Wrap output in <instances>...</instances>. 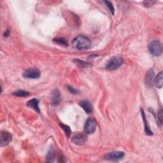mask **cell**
<instances>
[{
  "mask_svg": "<svg viewBox=\"0 0 163 163\" xmlns=\"http://www.w3.org/2000/svg\"><path fill=\"white\" fill-rule=\"evenodd\" d=\"M72 45L78 50H86L91 47V42L87 37L80 35L73 40Z\"/></svg>",
  "mask_w": 163,
  "mask_h": 163,
  "instance_id": "1",
  "label": "cell"
},
{
  "mask_svg": "<svg viewBox=\"0 0 163 163\" xmlns=\"http://www.w3.org/2000/svg\"><path fill=\"white\" fill-rule=\"evenodd\" d=\"M124 63V59L119 56H115L111 58L106 65V70L114 71L119 68Z\"/></svg>",
  "mask_w": 163,
  "mask_h": 163,
  "instance_id": "2",
  "label": "cell"
},
{
  "mask_svg": "<svg viewBox=\"0 0 163 163\" xmlns=\"http://www.w3.org/2000/svg\"><path fill=\"white\" fill-rule=\"evenodd\" d=\"M149 50L152 56L159 57L162 54V44L159 40H154L149 44Z\"/></svg>",
  "mask_w": 163,
  "mask_h": 163,
  "instance_id": "3",
  "label": "cell"
},
{
  "mask_svg": "<svg viewBox=\"0 0 163 163\" xmlns=\"http://www.w3.org/2000/svg\"><path fill=\"white\" fill-rule=\"evenodd\" d=\"M124 152L121 151H113L106 154L104 159L107 161H119L122 159L124 157Z\"/></svg>",
  "mask_w": 163,
  "mask_h": 163,
  "instance_id": "4",
  "label": "cell"
},
{
  "mask_svg": "<svg viewBox=\"0 0 163 163\" xmlns=\"http://www.w3.org/2000/svg\"><path fill=\"white\" fill-rule=\"evenodd\" d=\"M96 122L94 119H88L84 125V131L87 134H92L96 129Z\"/></svg>",
  "mask_w": 163,
  "mask_h": 163,
  "instance_id": "5",
  "label": "cell"
},
{
  "mask_svg": "<svg viewBox=\"0 0 163 163\" xmlns=\"http://www.w3.org/2000/svg\"><path fill=\"white\" fill-rule=\"evenodd\" d=\"M40 72L36 68H29L26 70L23 73V77L29 79H37L40 77Z\"/></svg>",
  "mask_w": 163,
  "mask_h": 163,
  "instance_id": "6",
  "label": "cell"
},
{
  "mask_svg": "<svg viewBox=\"0 0 163 163\" xmlns=\"http://www.w3.org/2000/svg\"><path fill=\"white\" fill-rule=\"evenodd\" d=\"M154 76L155 74L153 69H151L146 72L145 77V83L146 86L149 87H152L153 86L155 80Z\"/></svg>",
  "mask_w": 163,
  "mask_h": 163,
  "instance_id": "7",
  "label": "cell"
},
{
  "mask_svg": "<svg viewBox=\"0 0 163 163\" xmlns=\"http://www.w3.org/2000/svg\"><path fill=\"white\" fill-rule=\"evenodd\" d=\"M87 141V136L84 134H77L72 138V141L77 145H83Z\"/></svg>",
  "mask_w": 163,
  "mask_h": 163,
  "instance_id": "8",
  "label": "cell"
},
{
  "mask_svg": "<svg viewBox=\"0 0 163 163\" xmlns=\"http://www.w3.org/2000/svg\"><path fill=\"white\" fill-rule=\"evenodd\" d=\"M12 136L10 133L6 131H2L0 135V146H5L12 141Z\"/></svg>",
  "mask_w": 163,
  "mask_h": 163,
  "instance_id": "9",
  "label": "cell"
},
{
  "mask_svg": "<svg viewBox=\"0 0 163 163\" xmlns=\"http://www.w3.org/2000/svg\"><path fill=\"white\" fill-rule=\"evenodd\" d=\"M61 101V94L60 91L56 89H54L51 95V104L54 106H57Z\"/></svg>",
  "mask_w": 163,
  "mask_h": 163,
  "instance_id": "10",
  "label": "cell"
},
{
  "mask_svg": "<svg viewBox=\"0 0 163 163\" xmlns=\"http://www.w3.org/2000/svg\"><path fill=\"white\" fill-rule=\"evenodd\" d=\"M141 116H142L143 121V122L145 124V134L146 135L152 136L153 135V133L152 132V131H151L150 127H149V126L148 124V121H147V120H146L144 110L142 108H141Z\"/></svg>",
  "mask_w": 163,
  "mask_h": 163,
  "instance_id": "11",
  "label": "cell"
},
{
  "mask_svg": "<svg viewBox=\"0 0 163 163\" xmlns=\"http://www.w3.org/2000/svg\"><path fill=\"white\" fill-rule=\"evenodd\" d=\"M79 105L87 113H90L92 111V105L89 101L86 100H82L80 102Z\"/></svg>",
  "mask_w": 163,
  "mask_h": 163,
  "instance_id": "12",
  "label": "cell"
},
{
  "mask_svg": "<svg viewBox=\"0 0 163 163\" xmlns=\"http://www.w3.org/2000/svg\"><path fill=\"white\" fill-rule=\"evenodd\" d=\"M27 106L29 108H31L32 109L35 110L38 113L40 112V110L39 108V101H38V100H37L36 98H33V99H31V100H29L27 103Z\"/></svg>",
  "mask_w": 163,
  "mask_h": 163,
  "instance_id": "13",
  "label": "cell"
},
{
  "mask_svg": "<svg viewBox=\"0 0 163 163\" xmlns=\"http://www.w3.org/2000/svg\"><path fill=\"white\" fill-rule=\"evenodd\" d=\"M162 77H163V74H162V72H161L157 75V77L155 78L154 80V83L156 86L157 88H161L162 87Z\"/></svg>",
  "mask_w": 163,
  "mask_h": 163,
  "instance_id": "14",
  "label": "cell"
},
{
  "mask_svg": "<svg viewBox=\"0 0 163 163\" xmlns=\"http://www.w3.org/2000/svg\"><path fill=\"white\" fill-rule=\"evenodd\" d=\"M74 62L79 67L81 68H87L91 66V64L87 62H85L84 61H82V60H79V59H75L74 60Z\"/></svg>",
  "mask_w": 163,
  "mask_h": 163,
  "instance_id": "15",
  "label": "cell"
},
{
  "mask_svg": "<svg viewBox=\"0 0 163 163\" xmlns=\"http://www.w3.org/2000/svg\"><path fill=\"white\" fill-rule=\"evenodd\" d=\"M29 94H30L29 92L23 91V90H18V91H16L13 92V95H14L15 96H17V97H27Z\"/></svg>",
  "mask_w": 163,
  "mask_h": 163,
  "instance_id": "16",
  "label": "cell"
},
{
  "mask_svg": "<svg viewBox=\"0 0 163 163\" xmlns=\"http://www.w3.org/2000/svg\"><path fill=\"white\" fill-rule=\"evenodd\" d=\"M55 156H56L55 151L52 149H50V151L48 152V154L47 155V161L48 162H53L55 159Z\"/></svg>",
  "mask_w": 163,
  "mask_h": 163,
  "instance_id": "17",
  "label": "cell"
},
{
  "mask_svg": "<svg viewBox=\"0 0 163 163\" xmlns=\"http://www.w3.org/2000/svg\"><path fill=\"white\" fill-rule=\"evenodd\" d=\"M59 125H60L61 127L62 128V129L64 131L65 134H66L69 137L70 136L71 133H72V131H71L70 127L68 126H67L66 124H64L62 123H60Z\"/></svg>",
  "mask_w": 163,
  "mask_h": 163,
  "instance_id": "18",
  "label": "cell"
},
{
  "mask_svg": "<svg viewBox=\"0 0 163 163\" xmlns=\"http://www.w3.org/2000/svg\"><path fill=\"white\" fill-rule=\"evenodd\" d=\"M54 42L57 44L61 45H64V46H66L68 45L67 40L62 38H56L54 40Z\"/></svg>",
  "mask_w": 163,
  "mask_h": 163,
  "instance_id": "19",
  "label": "cell"
},
{
  "mask_svg": "<svg viewBox=\"0 0 163 163\" xmlns=\"http://www.w3.org/2000/svg\"><path fill=\"white\" fill-rule=\"evenodd\" d=\"M105 3H106V6L108 7L110 12L112 13V15H114V12H115V9H114V7L113 6V4L109 2V1H105Z\"/></svg>",
  "mask_w": 163,
  "mask_h": 163,
  "instance_id": "20",
  "label": "cell"
},
{
  "mask_svg": "<svg viewBox=\"0 0 163 163\" xmlns=\"http://www.w3.org/2000/svg\"><path fill=\"white\" fill-rule=\"evenodd\" d=\"M156 3L155 1H145L143 2V6L146 7V8H149L151 7L152 6L154 5V4Z\"/></svg>",
  "mask_w": 163,
  "mask_h": 163,
  "instance_id": "21",
  "label": "cell"
},
{
  "mask_svg": "<svg viewBox=\"0 0 163 163\" xmlns=\"http://www.w3.org/2000/svg\"><path fill=\"white\" fill-rule=\"evenodd\" d=\"M157 118H158V121H159L160 124L162 125V118H163V111L162 109H161L157 113Z\"/></svg>",
  "mask_w": 163,
  "mask_h": 163,
  "instance_id": "22",
  "label": "cell"
},
{
  "mask_svg": "<svg viewBox=\"0 0 163 163\" xmlns=\"http://www.w3.org/2000/svg\"><path fill=\"white\" fill-rule=\"evenodd\" d=\"M68 91H69L71 93L74 94H78V93L79 92L77 89H75V88H73V87H72V86H68Z\"/></svg>",
  "mask_w": 163,
  "mask_h": 163,
  "instance_id": "23",
  "label": "cell"
},
{
  "mask_svg": "<svg viewBox=\"0 0 163 163\" xmlns=\"http://www.w3.org/2000/svg\"><path fill=\"white\" fill-rule=\"evenodd\" d=\"M9 31L8 30H7V31H6V33H5V37L6 36V37H8L9 36Z\"/></svg>",
  "mask_w": 163,
  "mask_h": 163,
  "instance_id": "24",
  "label": "cell"
}]
</instances>
